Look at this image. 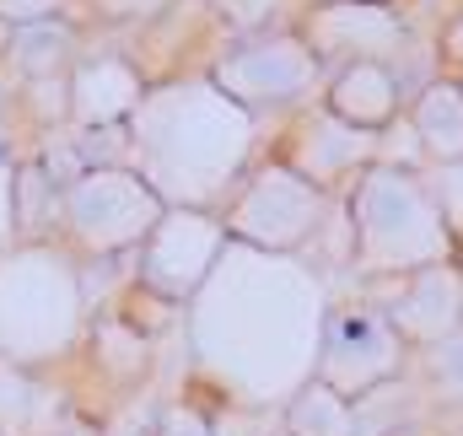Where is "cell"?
Returning <instances> with one entry per match:
<instances>
[{
	"instance_id": "obj_1",
	"label": "cell",
	"mask_w": 463,
	"mask_h": 436,
	"mask_svg": "<svg viewBox=\"0 0 463 436\" xmlns=\"http://www.w3.org/2000/svg\"><path fill=\"white\" fill-rule=\"evenodd\" d=\"M329 286L313 264L237 248L189 302L194 377L232 404L280 410L318 366Z\"/></svg>"
},
{
	"instance_id": "obj_2",
	"label": "cell",
	"mask_w": 463,
	"mask_h": 436,
	"mask_svg": "<svg viewBox=\"0 0 463 436\" xmlns=\"http://www.w3.org/2000/svg\"><path fill=\"white\" fill-rule=\"evenodd\" d=\"M259 146V113L232 103L211 76L156 87L129 118L135 173L156 189L162 205L216 211L248 173Z\"/></svg>"
},
{
	"instance_id": "obj_3",
	"label": "cell",
	"mask_w": 463,
	"mask_h": 436,
	"mask_svg": "<svg viewBox=\"0 0 463 436\" xmlns=\"http://www.w3.org/2000/svg\"><path fill=\"white\" fill-rule=\"evenodd\" d=\"M92 328L81 264L65 242H16L0 253V361L43 372Z\"/></svg>"
},
{
	"instance_id": "obj_4",
	"label": "cell",
	"mask_w": 463,
	"mask_h": 436,
	"mask_svg": "<svg viewBox=\"0 0 463 436\" xmlns=\"http://www.w3.org/2000/svg\"><path fill=\"white\" fill-rule=\"evenodd\" d=\"M350 226H355V275L366 280H404L415 270L448 264L458 242L448 237L442 211L431 200V184L404 167L372 162L350 184Z\"/></svg>"
},
{
	"instance_id": "obj_5",
	"label": "cell",
	"mask_w": 463,
	"mask_h": 436,
	"mask_svg": "<svg viewBox=\"0 0 463 436\" xmlns=\"http://www.w3.org/2000/svg\"><path fill=\"white\" fill-rule=\"evenodd\" d=\"M156 189L135 173V167H87L81 178L65 184V205H60V242L76 259H118V253H140V242L151 237V226L162 221Z\"/></svg>"
},
{
	"instance_id": "obj_6",
	"label": "cell",
	"mask_w": 463,
	"mask_h": 436,
	"mask_svg": "<svg viewBox=\"0 0 463 436\" xmlns=\"http://www.w3.org/2000/svg\"><path fill=\"white\" fill-rule=\"evenodd\" d=\"M329 211H335L329 189L307 184L297 167H286V162L275 156V162H259V167L237 184V194H232V205H227L222 221H227V237L237 248L302 259V253L318 242Z\"/></svg>"
},
{
	"instance_id": "obj_7",
	"label": "cell",
	"mask_w": 463,
	"mask_h": 436,
	"mask_svg": "<svg viewBox=\"0 0 463 436\" xmlns=\"http://www.w3.org/2000/svg\"><path fill=\"white\" fill-rule=\"evenodd\" d=\"M410 372V345L399 339L393 318L383 313V302L372 297H329L324 313V339H318V366L313 377L329 383L335 393L361 399L383 383H399Z\"/></svg>"
},
{
	"instance_id": "obj_8",
	"label": "cell",
	"mask_w": 463,
	"mask_h": 436,
	"mask_svg": "<svg viewBox=\"0 0 463 436\" xmlns=\"http://www.w3.org/2000/svg\"><path fill=\"white\" fill-rule=\"evenodd\" d=\"M232 237L227 221L216 211H184V205H167L162 221L151 226V237L140 242V291H151L156 302L167 308H189L205 280L216 275V264L227 259Z\"/></svg>"
},
{
	"instance_id": "obj_9",
	"label": "cell",
	"mask_w": 463,
	"mask_h": 436,
	"mask_svg": "<svg viewBox=\"0 0 463 436\" xmlns=\"http://www.w3.org/2000/svg\"><path fill=\"white\" fill-rule=\"evenodd\" d=\"M211 81L248 113L297 109L307 92L324 87V60L313 54V43L302 33H259L216 60Z\"/></svg>"
},
{
	"instance_id": "obj_10",
	"label": "cell",
	"mask_w": 463,
	"mask_h": 436,
	"mask_svg": "<svg viewBox=\"0 0 463 436\" xmlns=\"http://www.w3.org/2000/svg\"><path fill=\"white\" fill-rule=\"evenodd\" d=\"M302 38L329 65H393L410 49V22L393 0H350V5H313Z\"/></svg>"
},
{
	"instance_id": "obj_11",
	"label": "cell",
	"mask_w": 463,
	"mask_h": 436,
	"mask_svg": "<svg viewBox=\"0 0 463 436\" xmlns=\"http://www.w3.org/2000/svg\"><path fill=\"white\" fill-rule=\"evenodd\" d=\"M286 167H297L307 184L335 189L340 178H361L377 162V135L355 129L345 118H335L329 109H307L291 118L286 129Z\"/></svg>"
},
{
	"instance_id": "obj_12",
	"label": "cell",
	"mask_w": 463,
	"mask_h": 436,
	"mask_svg": "<svg viewBox=\"0 0 463 436\" xmlns=\"http://www.w3.org/2000/svg\"><path fill=\"white\" fill-rule=\"evenodd\" d=\"M383 313L393 318L404 345H437L448 334L463 328V270L448 264H431V270H415L404 280H393V291L383 297Z\"/></svg>"
},
{
	"instance_id": "obj_13",
	"label": "cell",
	"mask_w": 463,
	"mask_h": 436,
	"mask_svg": "<svg viewBox=\"0 0 463 436\" xmlns=\"http://www.w3.org/2000/svg\"><path fill=\"white\" fill-rule=\"evenodd\" d=\"M65 87H71V124L76 129H118L151 98L146 76L124 54H87V60H76Z\"/></svg>"
},
{
	"instance_id": "obj_14",
	"label": "cell",
	"mask_w": 463,
	"mask_h": 436,
	"mask_svg": "<svg viewBox=\"0 0 463 436\" xmlns=\"http://www.w3.org/2000/svg\"><path fill=\"white\" fill-rule=\"evenodd\" d=\"M324 109L355 124V129H366V135H383L404 109L399 71L393 65H340L324 87Z\"/></svg>"
},
{
	"instance_id": "obj_15",
	"label": "cell",
	"mask_w": 463,
	"mask_h": 436,
	"mask_svg": "<svg viewBox=\"0 0 463 436\" xmlns=\"http://www.w3.org/2000/svg\"><path fill=\"white\" fill-rule=\"evenodd\" d=\"M87 350H92V366L114 383L118 393H135L151 377V366H156L151 334L135 318H124V313H98L92 328H87Z\"/></svg>"
},
{
	"instance_id": "obj_16",
	"label": "cell",
	"mask_w": 463,
	"mask_h": 436,
	"mask_svg": "<svg viewBox=\"0 0 463 436\" xmlns=\"http://www.w3.org/2000/svg\"><path fill=\"white\" fill-rule=\"evenodd\" d=\"M5 60L22 81H49V76H71L76 71V27L65 16H43V22H22L5 33Z\"/></svg>"
},
{
	"instance_id": "obj_17",
	"label": "cell",
	"mask_w": 463,
	"mask_h": 436,
	"mask_svg": "<svg viewBox=\"0 0 463 436\" xmlns=\"http://www.w3.org/2000/svg\"><path fill=\"white\" fill-rule=\"evenodd\" d=\"M410 124H415L420 151H426V162H431V167L463 162V81H453V76L426 81V87L415 92Z\"/></svg>"
},
{
	"instance_id": "obj_18",
	"label": "cell",
	"mask_w": 463,
	"mask_h": 436,
	"mask_svg": "<svg viewBox=\"0 0 463 436\" xmlns=\"http://www.w3.org/2000/svg\"><path fill=\"white\" fill-rule=\"evenodd\" d=\"M54 415H60V404H54L49 383L16 361H0V436H49L65 426V421L54 426Z\"/></svg>"
},
{
	"instance_id": "obj_19",
	"label": "cell",
	"mask_w": 463,
	"mask_h": 436,
	"mask_svg": "<svg viewBox=\"0 0 463 436\" xmlns=\"http://www.w3.org/2000/svg\"><path fill=\"white\" fill-rule=\"evenodd\" d=\"M280 431L286 436H355V404L345 393H335L329 383L307 377L280 404Z\"/></svg>"
},
{
	"instance_id": "obj_20",
	"label": "cell",
	"mask_w": 463,
	"mask_h": 436,
	"mask_svg": "<svg viewBox=\"0 0 463 436\" xmlns=\"http://www.w3.org/2000/svg\"><path fill=\"white\" fill-rule=\"evenodd\" d=\"M350 404H355V436H404L410 421H415V399H410L404 377L383 383V388H372V393H361Z\"/></svg>"
},
{
	"instance_id": "obj_21",
	"label": "cell",
	"mask_w": 463,
	"mask_h": 436,
	"mask_svg": "<svg viewBox=\"0 0 463 436\" xmlns=\"http://www.w3.org/2000/svg\"><path fill=\"white\" fill-rule=\"evenodd\" d=\"M60 205H65V184L43 167V162H22L16 167V232L22 226H60Z\"/></svg>"
},
{
	"instance_id": "obj_22",
	"label": "cell",
	"mask_w": 463,
	"mask_h": 436,
	"mask_svg": "<svg viewBox=\"0 0 463 436\" xmlns=\"http://www.w3.org/2000/svg\"><path fill=\"white\" fill-rule=\"evenodd\" d=\"M205 410H211L216 436H269L280 426V410H248V404H232V399H205Z\"/></svg>"
},
{
	"instance_id": "obj_23",
	"label": "cell",
	"mask_w": 463,
	"mask_h": 436,
	"mask_svg": "<svg viewBox=\"0 0 463 436\" xmlns=\"http://www.w3.org/2000/svg\"><path fill=\"white\" fill-rule=\"evenodd\" d=\"M426 184H431V200H437V211H442L448 237L463 248V162L431 167V173H426Z\"/></svg>"
},
{
	"instance_id": "obj_24",
	"label": "cell",
	"mask_w": 463,
	"mask_h": 436,
	"mask_svg": "<svg viewBox=\"0 0 463 436\" xmlns=\"http://www.w3.org/2000/svg\"><path fill=\"white\" fill-rule=\"evenodd\" d=\"M426 377L442 388V393H463V328L458 334H448V339H437V345H426Z\"/></svg>"
},
{
	"instance_id": "obj_25",
	"label": "cell",
	"mask_w": 463,
	"mask_h": 436,
	"mask_svg": "<svg viewBox=\"0 0 463 436\" xmlns=\"http://www.w3.org/2000/svg\"><path fill=\"white\" fill-rule=\"evenodd\" d=\"M151 436H216L211 431V410L194 399H167L156 410V431Z\"/></svg>"
},
{
	"instance_id": "obj_26",
	"label": "cell",
	"mask_w": 463,
	"mask_h": 436,
	"mask_svg": "<svg viewBox=\"0 0 463 436\" xmlns=\"http://www.w3.org/2000/svg\"><path fill=\"white\" fill-rule=\"evenodd\" d=\"M27 113L38 124H71V87H65V76L27 81Z\"/></svg>"
},
{
	"instance_id": "obj_27",
	"label": "cell",
	"mask_w": 463,
	"mask_h": 436,
	"mask_svg": "<svg viewBox=\"0 0 463 436\" xmlns=\"http://www.w3.org/2000/svg\"><path fill=\"white\" fill-rule=\"evenodd\" d=\"M103 22H151V16H167L173 0H87Z\"/></svg>"
},
{
	"instance_id": "obj_28",
	"label": "cell",
	"mask_w": 463,
	"mask_h": 436,
	"mask_svg": "<svg viewBox=\"0 0 463 436\" xmlns=\"http://www.w3.org/2000/svg\"><path fill=\"white\" fill-rule=\"evenodd\" d=\"M16 248V162L0 151V253Z\"/></svg>"
},
{
	"instance_id": "obj_29",
	"label": "cell",
	"mask_w": 463,
	"mask_h": 436,
	"mask_svg": "<svg viewBox=\"0 0 463 436\" xmlns=\"http://www.w3.org/2000/svg\"><path fill=\"white\" fill-rule=\"evenodd\" d=\"M211 5L227 16L232 27H264V22H269L286 0H211Z\"/></svg>"
},
{
	"instance_id": "obj_30",
	"label": "cell",
	"mask_w": 463,
	"mask_h": 436,
	"mask_svg": "<svg viewBox=\"0 0 463 436\" xmlns=\"http://www.w3.org/2000/svg\"><path fill=\"white\" fill-rule=\"evenodd\" d=\"M71 0H0V22L5 27H22V22H43V16H60Z\"/></svg>"
},
{
	"instance_id": "obj_31",
	"label": "cell",
	"mask_w": 463,
	"mask_h": 436,
	"mask_svg": "<svg viewBox=\"0 0 463 436\" xmlns=\"http://www.w3.org/2000/svg\"><path fill=\"white\" fill-rule=\"evenodd\" d=\"M442 60H448L453 71H463V11L442 27Z\"/></svg>"
},
{
	"instance_id": "obj_32",
	"label": "cell",
	"mask_w": 463,
	"mask_h": 436,
	"mask_svg": "<svg viewBox=\"0 0 463 436\" xmlns=\"http://www.w3.org/2000/svg\"><path fill=\"white\" fill-rule=\"evenodd\" d=\"M49 436H103V431H98L92 421H65L60 431H49Z\"/></svg>"
},
{
	"instance_id": "obj_33",
	"label": "cell",
	"mask_w": 463,
	"mask_h": 436,
	"mask_svg": "<svg viewBox=\"0 0 463 436\" xmlns=\"http://www.w3.org/2000/svg\"><path fill=\"white\" fill-rule=\"evenodd\" d=\"M5 118H11V98H5V87H0V140H5ZM5 151V146H0Z\"/></svg>"
},
{
	"instance_id": "obj_34",
	"label": "cell",
	"mask_w": 463,
	"mask_h": 436,
	"mask_svg": "<svg viewBox=\"0 0 463 436\" xmlns=\"http://www.w3.org/2000/svg\"><path fill=\"white\" fill-rule=\"evenodd\" d=\"M313 5H350V0H313Z\"/></svg>"
},
{
	"instance_id": "obj_35",
	"label": "cell",
	"mask_w": 463,
	"mask_h": 436,
	"mask_svg": "<svg viewBox=\"0 0 463 436\" xmlns=\"http://www.w3.org/2000/svg\"><path fill=\"white\" fill-rule=\"evenodd\" d=\"M431 5H453V0H431Z\"/></svg>"
},
{
	"instance_id": "obj_36",
	"label": "cell",
	"mask_w": 463,
	"mask_h": 436,
	"mask_svg": "<svg viewBox=\"0 0 463 436\" xmlns=\"http://www.w3.org/2000/svg\"><path fill=\"white\" fill-rule=\"evenodd\" d=\"M269 436H286V431H280V426H275V431H269Z\"/></svg>"
}]
</instances>
